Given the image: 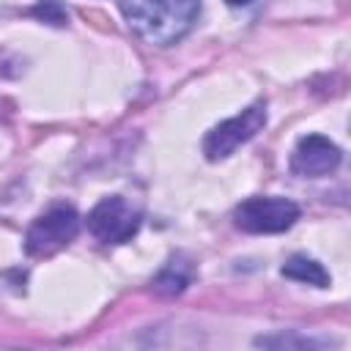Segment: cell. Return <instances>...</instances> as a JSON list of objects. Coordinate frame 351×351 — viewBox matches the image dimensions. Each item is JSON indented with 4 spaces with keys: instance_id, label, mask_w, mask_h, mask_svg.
Segmentation results:
<instances>
[{
    "instance_id": "8",
    "label": "cell",
    "mask_w": 351,
    "mask_h": 351,
    "mask_svg": "<svg viewBox=\"0 0 351 351\" xmlns=\"http://www.w3.org/2000/svg\"><path fill=\"white\" fill-rule=\"evenodd\" d=\"M189 280H192V266H189V261H184V258L178 255V258H173V261L156 274L154 291H156L159 296H176V293H181V291L189 285Z\"/></svg>"
},
{
    "instance_id": "7",
    "label": "cell",
    "mask_w": 351,
    "mask_h": 351,
    "mask_svg": "<svg viewBox=\"0 0 351 351\" xmlns=\"http://www.w3.org/2000/svg\"><path fill=\"white\" fill-rule=\"evenodd\" d=\"M280 271H282V277H288V280L307 282V285H315V288H326V285L332 282L329 271H326L318 261H313V258H307V255H291V258L282 263Z\"/></svg>"
},
{
    "instance_id": "1",
    "label": "cell",
    "mask_w": 351,
    "mask_h": 351,
    "mask_svg": "<svg viewBox=\"0 0 351 351\" xmlns=\"http://www.w3.org/2000/svg\"><path fill=\"white\" fill-rule=\"evenodd\" d=\"M118 5L134 36L156 47L184 38L200 14V0H118Z\"/></svg>"
},
{
    "instance_id": "6",
    "label": "cell",
    "mask_w": 351,
    "mask_h": 351,
    "mask_svg": "<svg viewBox=\"0 0 351 351\" xmlns=\"http://www.w3.org/2000/svg\"><path fill=\"white\" fill-rule=\"evenodd\" d=\"M343 151L324 134H307L291 154V170L302 178H321L337 170Z\"/></svg>"
},
{
    "instance_id": "10",
    "label": "cell",
    "mask_w": 351,
    "mask_h": 351,
    "mask_svg": "<svg viewBox=\"0 0 351 351\" xmlns=\"http://www.w3.org/2000/svg\"><path fill=\"white\" fill-rule=\"evenodd\" d=\"M225 3H230V5H250L252 0H225Z\"/></svg>"
},
{
    "instance_id": "5",
    "label": "cell",
    "mask_w": 351,
    "mask_h": 351,
    "mask_svg": "<svg viewBox=\"0 0 351 351\" xmlns=\"http://www.w3.org/2000/svg\"><path fill=\"white\" fill-rule=\"evenodd\" d=\"M140 222H143L140 208H134L121 195L101 197L90 208V214H88V230L99 241H104V244H123V241H129L140 230Z\"/></svg>"
},
{
    "instance_id": "9",
    "label": "cell",
    "mask_w": 351,
    "mask_h": 351,
    "mask_svg": "<svg viewBox=\"0 0 351 351\" xmlns=\"http://www.w3.org/2000/svg\"><path fill=\"white\" fill-rule=\"evenodd\" d=\"M30 14L44 19V22H49V25H66L69 22V14H66V8L58 0H41Z\"/></svg>"
},
{
    "instance_id": "4",
    "label": "cell",
    "mask_w": 351,
    "mask_h": 351,
    "mask_svg": "<svg viewBox=\"0 0 351 351\" xmlns=\"http://www.w3.org/2000/svg\"><path fill=\"white\" fill-rule=\"evenodd\" d=\"M299 219V206L288 197H247L233 208V222L244 233H282Z\"/></svg>"
},
{
    "instance_id": "3",
    "label": "cell",
    "mask_w": 351,
    "mask_h": 351,
    "mask_svg": "<svg viewBox=\"0 0 351 351\" xmlns=\"http://www.w3.org/2000/svg\"><path fill=\"white\" fill-rule=\"evenodd\" d=\"M266 126V101H255L250 104L247 110H241L239 115L217 123L206 140H203V154L206 159L211 162H219V159H228L241 143L252 140L261 129Z\"/></svg>"
},
{
    "instance_id": "2",
    "label": "cell",
    "mask_w": 351,
    "mask_h": 351,
    "mask_svg": "<svg viewBox=\"0 0 351 351\" xmlns=\"http://www.w3.org/2000/svg\"><path fill=\"white\" fill-rule=\"evenodd\" d=\"M80 230V214L71 206H52L25 233V250L33 258H47L63 250Z\"/></svg>"
}]
</instances>
